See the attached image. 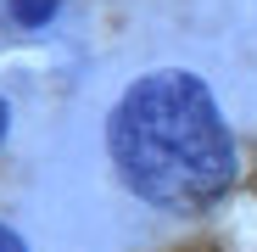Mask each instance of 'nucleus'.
I'll list each match as a JSON object with an SVG mask.
<instances>
[{"label": "nucleus", "mask_w": 257, "mask_h": 252, "mask_svg": "<svg viewBox=\"0 0 257 252\" xmlns=\"http://www.w3.org/2000/svg\"><path fill=\"white\" fill-rule=\"evenodd\" d=\"M117 180L162 213H201L235 185V135L212 90L185 67L140 73L106 118Z\"/></svg>", "instance_id": "nucleus-1"}, {"label": "nucleus", "mask_w": 257, "mask_h": 252, "mask_svg": "<svg viewBox=\"0 0 257 252\" xmlns=\"http://www.w3.org/2000/svg\"><path fill=\"white\" fill-rule=\"evenodd\" d=\"M56 12H62V0H6V17L17 28H45Z\"/></svg>", "instance_id": "nucleus-2"}, {"label": "nucleus", "mask_w": 257, "mask_h": 252, "mask_svg": "<svg viewBox=\"0 0 257 252\" xmlns=\"http://www.w3.org/2000/svg\"><path fill=\"white\" fill-rule=\"evenodd\" d=\"M0 252H28V241H23L12 224H0Z\"/></svg>", "instance_id": "nucleus-3"}, {"label": "nucleus", "mask_w": 257, "mask_h": 252, "mask_svg": "<svg viewBox=\"0 0 257 252\" xmlns=\"http://www.w3.org/2000/svg\"><path fill=\"white\" fill-rule=\"evenodd\" d=\"M6 135H12V101L0 96V146H6Z\"/></svg>", "instance_id": "nucleus-4"}]
</instances>
